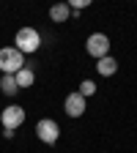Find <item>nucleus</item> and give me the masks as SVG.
<instances>
[{"label":"nucleus","mask_w":137,"mask_h":153,"mask_svg":"<svg viewBox=\"0 0 137 153\" xmlns=\"http://www.w3.org/2000/svg\"><path fill=\"white\" fill-rule=\"evenodd\" d=\"M63 109H66V115H69V118H82V115H85V109H88V101H85L82 96L74 90V93H69V96H66Z\"/></svg>","instance_id":"obj_6"},{"label":"nucleus","mask_w":137,"mask_h":153,"mask_svg":"<svg viewBox=\"0 0 137 153\" xmlns=\"http://www.w3.org/2000/svg\"><path fill=\"white\" fill-rule=\"evenodd\" d=\"M115 71H118V60H115L112 55L102 57V60H96V74H99V76H112Z\"/></svg>","instance_id":"obj_8"},{"label":"nucleus","mask_w":137,"mask_h":153,"mask_svg":"<svg viewBox=\"0 0 137 153\" xmlns=\"http://www.w3.org/2000/svg\"><path fill=\"white\" fill-rule=\"evenodd\" d=\"M28 112L19 107V104H8L3 107V112H0V123H3V131H16L19 126L25 123Z\"/></svg>","instance_id":"obj_3"},{"label":"nucleus","mask_w":137,"mask_h":153,"mask_svg":"<svg viewBox=\"0 0 137 153\" xmlns=\"http://www.w3.org/2000/svg\"><path fill=\"white\" fill-rule=\"evenodd\" d=\"M88 6H91V0H71V3H69V8L77 11V14H80L82 8H88Z\"/></svg>","instance_id":"obj_12"},{"label":"nucleus","mask_w":137,"mask_h":153,"mask_svg":"<svg viewBox=\"0 0 137 153\" xmlns=\"http://www.w3.org/2000/svg\"><path fill=\"white\" fill-rule=\"evenodd\" d=\"M49 19H52L55 25L69 22V19H71V8H69V3H55V6L49 8Z\"/></svg>","instance_id":"obj_7"},{"label":"nucleus","mask_w":137,"mask_h":153,"mask_svg":"<svg viewBox=\"0 0 137 153\" xmlns=\"http://www.w3.org/2000/svg\"><path fill=\"white\" fill-rule=\"evenodd\" d=\"M38 47H41V33L36 27H19L16 30V36H14V49L16 52L33 55V52H38Z\"/></svg>","instance_id":"obj_1"},{"label":"nucleus","mask_w":137,"mask_h":153,"mask_svg":"<svg viewBox=\"0 0 137 153\" xmlns=\"http://www.w3.org/2000/svg\"><path fill=\"white\" fill-rule=\"evenodd\" d=\"M77 93H80L82 99L88 101L91 96H96V82H93V79H82V82H80V90H77Z\"/></svg>","instance_id":"obj_11"},{"label":"nucleus","mask_w":137,"mask_h":153,"mask_svg":"<svg viewBox=\"0 0 137 153\" xmlns=\"http://www.w3.org/2000/svg\"><path fill=\"white\" fill-rule=\"evenodd\" d=\"M85 52L96 60H102V57L110 55V36L107 33H91L88 41H85Z\"/></svg>","instance_id":"obj_4"},{"label":"nucleus","mask_w":137,"mask_h":153,"mask_svg":"<svg viewBox=\"0 0 137 153\" xmlns=\"http://www.w3.org/2000/svg\"><path fill=\"white\" fill-rule=\"evenodd\" d=\"M36 137L44 145H55L58 140H61V126H58L52 118H41L36 123Z\"/></svg>","instance_id":"obj_5"},{"label":"nucleus","mask_w":137,"mask_h":153,"mask_svg":"<svg viewBox=\"0 0 137 153\" xmlns=\"http://www.w3.org/2000/svg\"><path fill=\"white\" fill-rule=\"evenodd\" d=\"M0 90H3L8 99H14V96L19 93V88H16V79H14V74H3L0 76Z\"/></svg>","instance_id":"obj_10"},{"label":"nucleus","mask_w":137,"mask_h":153,"mask_svg":"<svg viewBox=\"0 0 137 153\" xmlns=\"http://www.w3.org/2000/svg\"><path fill=\"white\" fill-rule=\"evenodd\" d=\"M14 79H16V88L22 90V88H30L33 82H36V71L30 68V66H25V68H19L16 74H14Z\"/></svg>","instance_id":"obj_9"},{"label":"nucleus","mask_w":137,"mask_h":153,"mask_svg":"<svg viewBox=\"0 0 137 153\" xmlns=\"http://www.w3.org/2000/svg\"><path fill=\"white\" fill-rule=\"evenodd\" d=\"M25 55L16 52L14 47H3L0 49V74H16L19 68H25Z\"/></svg>","instance_id":"obj_2"}]
</instances>
